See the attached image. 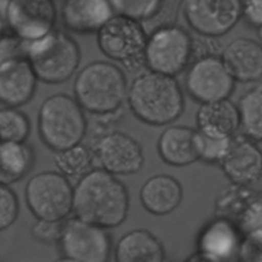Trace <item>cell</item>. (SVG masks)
<instances>
[{
  "label": "cell",
  "mask_w": 262,
  "mask_h": 262,
  "mask_svg": "<svg viewBox=\"0 0 262 262\" xmlns=\"http://www.w3.org/2000/svg\"><path fill=\"white\" fill-rule=\"evenodd\" d=\"M129 196L117 176L104 169H91L73 188L74 216L105 229L119 227L127 219Z\"/></svg>",
  "instance_id": "cell-1"
},
{
  "label": "cell",
  "mask_w": 262,
  "mask_h": 262,
  "mask_svg": "<svg viewBox=\"0 0 262 262\" xmlns=\"http://www.w3.org/2000/svg\"><path fill=\"white\" fill-rule=\"evenodd\" d=\"M127 101L130 112L148 125H168L184 110V96L174 76L146 71L128 86Z\"/></svg>",
  "instance_id": "cell-2"
},
{
  "label": "cell",
  "mask_w": 262,
  "mask_h": 262,
  "mask_svg": "<svg viewBox=\"0 0 262 262\" xmlns=\"http://www.w3.org/2000/svg\"><path fill=\"white\" fill-rule=\"evenodd\" d=\"M20 55L27 59L38 81L49 84L67 82L81 63L78 43L55 28L36 40H20Z\"/></svg>",
  "instance_id": "cell-3"
},
{
  "label": "cell",
  "mask_w": 262,
  "mask_h": 262,
  "mask_svg": "<svg viewBox=\"0 0 262 262\" xmlns=\"http://www.w3.org/2000/svg\"><path fill=\"white\" fill-rule=\"evenodd\" d=\"M74 96L82 109L100 115L117 112L127 99V78L122 69L110 61H92L78 72Z\"/></svg>",
  "instance_id": "cell-4"
},
{
  "label": "cell",
  "mask_w": 262,
  "mask_h": 262,
  "mask_svg": "<svg viewBox=\"0 0 262 262\" xmlns=\"http://www.w3.org/2000/svg\"><path fill=\"white\" fill-rule=\"evenodd\" d=\"M37 128L43 145L56 152L82 142L87 132V119L76 97L56 94L41 104Z\"/></svg>",
  "instance_id": "cell-5"
},
{
  "label": "cell",
  "mask_w": 262,
  "mask_h": 262,
  "mask_svg": "<svg viewBox=\"0 0 262 262\" xmlns=\"http://www.w3.org/2000/svg\"><path fill=\"white\" fill-rule=\"evenodd\" d=\"M194 58V40L191 33L176 23L161 25L147 35L145 67L168 76H178Z\"/></svg>",
  "instance_id": "cell-6"
},
{
  "label": "cell",
  "mask_w": 262,
  "mask_h": 262,
  "mask_svg": "<svg viewBox=\"0 0 262 262\" xmlns=\"http://www.w3.org/2000/svg\"><path fill=\"white\" fill-rule=\"evenodd\" d=\"M96 33L97 45L105 56L119 61L129 71L145 67L147 32L142 22L114 14Z\"/></svg>",
  "instance_id": "cell-7"
},
{
  "label": "cell",
  "mask_w": 262,
  "mask_h": 262,
  "mask_svg": "<svg viewBox=\"0 0 262 262\" xmlns=\"http://www.w3.org/2000/svg\"><path fill=\"white\" fill-rule=\"evenodd\" d=\"M26 202L36 219L64 220L73 209V187L59 171H42L26 186Z\"/></svg>",
  "instance_id": "cell-8"
},
{
  "label": "cell",
  "mask_w": 262,
  "mask_h": 262,
  "mask_svg": "<svg viewBox=\"0 0 262 262\" xmlns=\"http://www.w3.org/2000/svg\"><path fill=\"white\" fill-rule=\"evenodd\" d=\"M58 246L60 260L106 262L112 252V237L105 228L73 216L63 220Z\"/></svg>",
  "instance_id": "cell-9"
},
{
  "label": "cell",
  "mask_w": 262,
  "mask_h": 262,
  "mask_svg": "<svg viewBox=\"0 0 262 262\" xmlns=\"http://www.w3.org/2000/svg\"><path fill=\"white\" fill-rule=\"evenodd\" d=\"M187 68L184 84L194 101L204 104L229 99L235 79L225 67L222 56L214 54L196 56Z\"/></svg>",
  "instance_id": "cell-10"
},
{
  "label": "cell",
  "mask_w": 262,
  "mask_h": 262,
  "mask_svg": "<svg viewBox=\"0 0 262 262\" xmlns=\"http://www.w3.org/2000/svg\"><path fill=\"white\" fill-rule=\"evenodd\" d=\"M242 5V0H183L182 10L197 35L220 37L239 22Z\"/></svg>",
  "instance_id": "cell-11"
},
{
  "label": "cell",
  "mask_w": 262,
  "mask_h": 262,
  "mask_svg": "<svg viewBox=\"0 0 262 262\" xmlns=\"http://www.w3.org/2000/svg\"><path fill=\"white\" fill-rule=\"evenodd\" d=\"M58 10L53 0H8L5 23L20 40H36L55 28Z\"/></svg>",
  "instance_id": "cell-12"
},
{
  "label": "cell",
  "mask_w": 262,
  "mask_h": 262,
  "mask_svg": "<svg viewBox=\"0 0 262 262\" xmlns=\"http://www.w3.org/2000/svg\"><path fill=\"white\" fill-rule=\"evenodd\" d=\"M92 152L100 168L114 176L138 173L145 161L140 143L130 136L118 130H110L100 136Z\"/></svg>",
  "instance_id": "cell-13"
},
{
  "label": "cell",
  "mask_w": 262,
  "mask_h": 262,
  "mask_svg": "<svg viewBox=\"0 0 262 262\" xmlns=\"http://www.w3.org/2000/svg\"><path fill=\"white\" fill-rule=\"evenodd\" d=\"M242 233L229 219L217 216L204 227L197 239V258L228 261L238 256Z\"/></svg>",
  "instance_id": "cell-14"
},
{
  "label": "cell",
  "mask_w": 262,
  "mask_h": 262,
  "mask_svg": "<svg viewBox=\"0 0 262 262\" xmlns=\"http://www.w3.org/2000/svg\"><path fill=\"white\" fill-rule=\"evenodd\" d=\"M37 77L27 59L14 56L0 64V104L19 107L33 97Z\"/></svg>",
  "instance_id": "cell-15"
},
{
  "label": "cell",
  "mask_w": 262,
  "mask_h": 262,
  "mask_svg": "<svg viewBox=\"0 0 262 262\" xmlns=\"http://www.w3.org/2000/svg\"><path fill=\"white\" fill-rule=\"evenodd\" d=\"M233 184L251 186L262 176V151L248 137H232L227 155L220 163Z\"/></svg>",
  "instance_id": "cell-16"
},
{
  "label": "cell",
  "mask_w": 262,
  "mask_h": 262,
  "mask_svg": "<svg viewBox=\"0 0 262 262\" xmlns=\"http://www.w3.org/2000/svg\"><path fill=\"white\" fill-rule=\"evenodd\" d=\"M114 14L109 0H64L60 9L63 25L81 35L96 33Z\"/></svg>",
  "instance_id": "cell-17"
},
{
  "label": "cell",
  "mask_w": 262,
  "mask_h": 262,
  "mask_svg": "<svg viewBox=\"0 0 262 262\" xmlns=\"http://www.w3.org/2000/svg\"><path fill=\"white\" fill-rule=\"evenodd\" d=\"M222 59L235 81L255 82L262 78V46L251 38L233 40L223 50Z\"/></svg>",
  "instance_id": "cell-18"
},
{
  "label": "cell",
  "mask_w": 262,
  "mask_h": 262,
  "mask_svg": "<svg viewBox=\"0 0 262 262\" xmlns=\"http://www.w3.org/2000/svg\"><path fill=\"white\" fill-rule=\"evenodd\" d=\"M140 201L150 214L158 216L168 215L178 209L183 201V187L171 176H154L141 187Z\"/></svg>",
  "instance_id": "cell-19"
},
{
  "label": "cell",
  "mask_w": 262,
  "mask_h": 262,
  "mask_svg": "<svg viewBox=\"0 0 262 262\" xmlns=\"http://www.w3.org/2000/svg\"><path fill=\"white\" fill-rule=\"evenodd\" d=\"M161 160L170 166H187L199 160L197 130L186 125H170L158 141Z\"/></svg>",
  "instance_id": "cell-20"
},
{
  "label": "cell",
  "mask_w": 262,
  "mask_h": 262,
  "mask_svg": "<svg viewBox=\"0 0 262 262\" xmlns=\"http://www.w3.org/2000/svg\"><path fill=\"white\" fill-rule=\"evenodd\" d=\"M196 123L200 132L212 137H233L239 129L238 106L229 99L204 102L197 110Z\"/></svg>",
  "instance_id": "cell-21"
},
{
  "label": "cell",
  "mask_w": 262,
  "mask_h": 262,
  "mask_svg": "<svg viewBox=\"0 0 262 262\" xmlns=\"http://www.w3.org/2000/svg\"><path fill=\"white\" fill-rule=\"evenodd\" d=\"M114 253L118 262H161L165 260L163 243L146 229H135L125 233L118 241Z\"/></svg>",
  "instance_id": "cell-22"
},
{
  "label": "cell",
  "mask_w": 262,
  "mask_h": 262,
  "mask_svg": "<svg viewBox=\"0 0 262 262\" xmlns=\"http://www.w3.org/2000/svg\"><path fill=\"white\" fill-rule=\"evenodd\" d=\"M35 163L33 150L26 142L0 141V184L22 181Z\"/></svg>",
  "instance_id": "cell-23"
},
{
  "label": "cell",
  "mask_w": 262,
  "mask_h": 262,
  "mask_svg": "<svg viewBox=\"0 0 262 262\" xmlns=\"http://www.w3.org/2000/svg\"><path fill=\"white\" fill-rule=\"evenodd\" d=\"M94 152L82 143L56 151L54 163L61 176L68 179H77L89 173L94 165Z\"/></svg>",
  "instance_id": "cell-24"
},
{
  "label": "cell",
  "mask_w": 262,
  "mask_h": 262,
  "mask_svg": "<svg viewBox=\"0 0 262 262\" xmlns=\"http://www.w3.org/2000/svg\"><path fill=\"white\" fill-rule=\"evenodd\" d=\"M239 128L255 142H262V89L246 92L238 104Z\"/></svg>",
  "instance_id": "cell-25"
},
{
  "label": "cell",
  "mask_w": 262,
  "mask_h": 262,
  "mask_svg": "<svg viewBox=\"0 0 262 262\" xmlns=\"http://www.w3.org/2000/svg\"><path fill=\"white\" fill-rule=\"evenodd\" d=\"M31 132L30 119L18 107L0 109V141L26 142Z\"/></svg>",
  "instance_id": "cell-26"
},
{
  "label": "cell",
  "mask_w": 262,
  "mask_h": 262,
  "mask_svg": "<svg viewBox=\"0 0 262 262\" xmlns=\"http://www.w3.org/2000/svg\"><path fill=\"white\" fill-rule=\"evenodd\" d=\"M115 14L125 15L146 23L160 9L161 0H109Z\"/></svg>",
  "instance_id": "cell-27"
},
{
  "label": "cell",
  "mask_w": 262,
  "mask_h": 262,
  "mask_svg": "<svg viewBox=\"0 0 262 262\" xmlns=\"http://www.w3.org/2000/svg\"><path fill=\"white\" fill-rule=\"evenodd\" d=\"M232 143V137H212L197 129L199 160L207 164H220Z\"/></svg>",
  "instance_id": "cell-28"
},
{
  "label": "cell",
  "mask_w": 262,
  "mask_h": 262,
  "mask_svg": "<svg viewBox=\"0 0 262 262\" xmlns=\"http://www.w3.org/2000/svg\"><path fill=\"white\" fill-rule=\"evenodd\" d=\"M235 225L242 234L253 230H262V197L255 194L250 200L238 216Z\"/></svg>",
  "instance_id": "cell-29"
},
{
  "label": "cell",
  "mask_w": 262,
  "mask_h": 262,
  "mask_svg": "<svg viewBox=\"0 0 262 262\" xmlns=\"http://www.w3.org/2000/svg\"><path fill=\"white\" fill-rule=\"evenodd\" d=\"M19 214L18 197L9 186L0 184V232L12 227Z\"/></svg>",
  "instance_id": "cell-30"
},
{
  "label": "cell",
  "mask_w": 262,
  "mask_h": 262,
  "mask_svg": "<svg viewBox=\"0 0 262 262\" xmlns=\"http://www.w3.org/2000/svg\"><path fill=\"white\" fill-rule=\"evenodd\" d=\"M63 230V220L37 219L33 224L31 233L33 239L42 245H58Z\"/></svg>",
  "instance_id": "cell-31"
},
{
  "label": "cell",
  "mask_w": 262,
  "mask_h": 262,
  "mask_svg": "<svg viewBox=\"0 0 262 262\" xmlns=\"http://www.w3.org/2000/svg\"><path fill=\"white\" fill-rule=\"evenodd\" d=\"M238 257L243 261L262 262V230H253L242 235Z\"/></svg>",
  "instance_id": "cell-32"
},
{
  "label": "cell",
  "mask_w": 262,
  "mask_h": 262,
  "mask_svg": "<svg viewBox=\"0 0 262 262\" xmlns=\"http://www.w3.org/2000/svg\"><path fill=\"white\" fill-rule=\"evenodd\" d=\"M182 4H183V0H161L160 9H159L158 14H156L152 19L148 20V22L156 20V22H158L156 27L161 25L176 23L177 17H178V12L179 9H181Z\"/></svg>",
  "instance_id": "cell-33"
},
{
  "label": "cell",
  "mask_w": 262,
  "mask_h": 262,
  "mask_svg": "<svg viewBox=\"0 0 262 262\" xmlns=\"http://www.w3.org/2000/svg\"><path fill=\"white\" fill-rule=\"evenodd\" d=\"M20 55V38L8 31L0 38V64Z\"/></svg>",
  "instance_id": "cell-34"
},
{
  "label": "cell",
  "mask_w": 262,
  "mask_h": 262,
  "mask_svg": "<svg viewBox=\"0 0 262 262\" xmlns=\"http://www.w3.org/2000/svg\"><path fill=\"white\" fill-rule=\"evenodd\" d=\"M242 15L253 27L262 26V0H245L242 5Z\"/></svg>",
  "instance_id": "cell-35"
},
{
  "label": "cell",
  "mask_w": 262,
  "mask_h": 262,
  "mask_svg": "<svg viewBox=\"0 0 262 262\" xmlns=\"http://www.w3.org/2000/svg\"><path fill=\"white\" fill-rule=\"evenodd\" d=\"M8 32V27H7V23H5V18L0 14V38Z\"/></svg>",
  "instance_id": "cell-36"
},
{
  "label": "cell",
  "mask_w": 262,
  "mask_h": 262,
  "mask_svg": "<svg viewBox=\"0 0 262 262\" xmlns=\"http://www.w3.org/2000/svg\"><path fill=\"white\" fill-rule=\"evenodd\" d=\"M257 32H258V36H260V38L262 40V26H261V27L257 28Z\"/></svg>",
  "instance_id": "cell-37"
}]
</instances>
